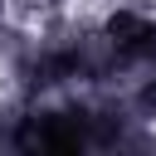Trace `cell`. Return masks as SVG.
Returning a JSON list of instances; mask_svg holds the SVG:
<instances>
[{"label": "cell", "instance_id": "1", "mask_svg": "<svg viewBox=\"0 0 156 156\" xmlns=\"http://www.w3.org/2000/svg\"><path fill=\"white\" fill-rule=\"evenodd\" d=\"M44 146H49V151H78V146H83V136H78V127L49 122V127H44Z\"/></svg>", "mask_w": 156, "mask_h": 156}]
</instances>
